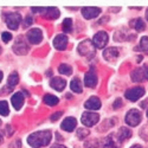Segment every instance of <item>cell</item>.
Wrapping results in <instances>:
<instances>
[{
  "instance_id": "obj_1",
  "label": "cell",
  "mask_w": 148,
  "mask_h": 148,
  "mask_svg": "<svg viewBox=\"0 0 148 148\" xmlns=\"http://www.w3.org/2000/svg\"><path fill=\"white\" fill-rule=\"evenodd\" d=\"M51 138H52V134L50 130L36 132V133H32L27 138V143L33 148H42L50 143Z\"/></svg>"
},
{
  "instance_id": "obj_2",
  "label": "cell",
  "mask_w": 148,
  "mask_h": 148,
  "mask_svg": "<svg viewBox=\"0 0 148 148\" xmlns=\"http://www.w3.org/2000/svg\"><path fill=\"white\" fill-rule=\"evenodd\" d=\"M78 52L82 56H85L88 58H91L95 56V45L90 40H83L78 45Z\"/></svg>"
},
{
  "instance_id": "obj_3",
  "label": "cell",
  "mask_w": 148,
  "mask_h": 148,
  "mask_svg": "<svg viewBox=\"0 0 148 148\" xmlns=\"http://www.w3.org/2000/svg\"><path fill=\"white\" fill-rule=\"evenodd\" d=\"M140 122H141V113L138 109H130L126 115V123L130 127H135Z\"/></svg>"
},
{
  "instance_id": "obj_4",
  "label": "cell",
  "mask_w": 148,
  "mask_h": 148,
  "mask_svg": "<svg viewBox=\"0 0 148 148\" xmlns=\"http://www.w3.org/2000/svg\"><path fill=\"white\" fill-rule=\"evenodd\" d=\"M82 123L84 126L87 127H92L95 126L96 123L100 121V116H98V114L96 113H92V112H85L82 114Z\"/></svg>"
},
{
  "instance_id": "obj_5",
  "label": "cell",
  "mask_w": 148,
  "mask_h": 148,
  "mask_svg": "<svg viewBox=\"0 0 148 148\" xmlns=\"http://www.w3.org/2000/svg\"><path fill=\"white\" fill-rule=\"evenodd\" d=\"M5 21L7 24L8 29L11 30H17L19 24L21 21V16L19 13H7L5 16Z\"/></svg>"
},
{
  "instance_id": "obj_6",
  "label": "cell",
  "mask_w": 148,
  "mask_h": 148,
  "mask_svg": "<svg viewBox=\"0 0 148 148\" xmlns=\"http://www.w3.org/2000/svg\"><path fill=\"white\" fill-rule=\"evenodd\" d=\"M108 39H109V37H108L107 32H106V31H100V32H97V33L94 36L92 44L95 45V47L103 49V47L107 45Z\"/></svg>"
},
{
  "instance_id": "obj_7",
  "label": "cell",
  "mask_w": 148,
  "mask_h": 148,
  "mask_svg": "<svg viewBox=\"0 0 148 148\" xmlns=\"http://www.w3.org/2000/svg\"><path fill=\"white\" fill-rule=\"evenodd\" d=\"M143 95H145V89H143L142 87L133 88V89H130V90H127L126 94H125L126 98H128V100L132 101V102L138 101L139 98H141Z\"/></svg>"
},
{
  "instance_id": "obj_8",
  "label": "cell",
  "mask_w": 148,
  "mask_h": 148,
  "mask_svg": "<svg viewBox=\"0 0 148 148\" xmlns=\"http://www.w3.org/2000/svg\"><path fill=\"white\" fill-rule=\"evenodd\" d=\"M132 78L134 82H142L148 79V66H142L141 69H136L132 72Z\"/></svg>"
},
{
  "instance_id": "obj_9",
  "label": "cell",
  "mask_w": 148,
  "mask_h": 148,
  "mask_svg": "<svg viewBox=\"0 0 148 148\" xmlns=\"http://www.w3.org/2000/svg\"><path fill=\"white\" fill-rule=\"evenodd\" d=\"M27 40L31 44H39L43 39V32L40 29H32L27 32Z\"/></svg>"
},
{
  "instance_id": "obj_10",
  "label": "cell",
  "mask_w": 148,
  "mask_h": 148,
  "mask_svg": "<svg viewBox=\"0 0 148 148\" xmlns=\"http://www.w3.org/2000/svg\"><path fill=\"white\" fill-rule=\"evenodd\" d=\"M13 51L17 55H25L29 51V45L26 44V42L21 37H19V38L17 39V42L13 46Z\"/></svg>"
},
{
  "instance_id": "obj_11",
  "label": "cell",
  "mask_w": 148,
  "mask_h": 148,
  "mask_svg": "<svg viewBox=\"0 0 148 148\" xmlns=\"http://www.w3.org/2000/svg\"><path fill=\"white\" fill-rule=\"evenodd\" d=\"M82 14L85 19H94L101 14V8H98V7H83Z\"/></svg>"
},
{
  "instance_id": "obj_12",
  "label": "cell",
  "mask_w": 148,
  "mask_h": 148,
  "mask_svg": "<svg viewBox=\"0 0 148 148\" xmlns=\"http://www.w3.org/2000/svg\"><path fill=\"white\" fill-rule=\"evenodd\" d=\"M53 46L59 51H63L68 46V37L65 34H58L53 39Z\"/></svg>"
},
{
  "instance_id": "obj_13",
  "label": "cell",
  "mask_w": 148,
  "mask_h": 148,
  "mask_svg": "<svg viewBox=\"0 0 148 148\" xmlns=\"http://www.w3.org/2000/svg\"><path fill=\"white\" fill-rule=\"evenodd\" d=\"M84 84L87 85L88 88H95L96 87V84H97V76H96V72L94 71V69L85 73Z\"/></svg>"
},
{
  "instance_id": "obj_14",
  "label": "cell",
  "mask_w": 148,
  "mask_h": 148,
  "mask_svg": "<svg viewBox=\"0 0 148 148\" xmlns=\"http://www.w3.org/2000/svg\"><path fill=\"white\" fill-rule=\"evenodd\" d=\"M120 145H121L120 140L115 138L114 134H110L103 142V148H120Z\"/></svg>"
},
{
  "instance_id": "obj_15",
  "label": "cell",
  "mask_w": 148,
  "mask_h": 148,
  "mask_svg": "<svg viewBox=\"0 0 148 148\" xmlns=\"http://www.w3.org/2000/svg\"><path fill=\"white\" fill-rule=\"evenodd\" d=\"M42 14L46 19H57L60 13H59V10L56 7H45L43 8Z\"/></svg>"
},
{
  "instance_id": "obj_16",
  "label": "cell",
  "mask_w": 148,
  "mask_h": 148,
  "mask_svg": "<svg viewBox=\"0 0 148 148\" xmlns=\"http://www.w3.org/2000/svg\"><path fill=\"white\" fill-rule=\"evenodd\" d=\"M76 125H77V121L75 117H68L65 119L63 122H62V129L65 130V132H72L73 129L76 128Z\"/></svg>"
},
{
  "instance_id": "obj_17",
  "label": "cell",
  "mask_w": 148,
  "mask_h": 148,
  "mask_svg": "<svg viewBox=\"0 0 148 148\" xmlns=\"http://www.w3.org/2000/svg\"><path fill=\"white\" fill-rule=\"evenodd\" d=\"M84 107L87 109H89V110H97V109L101 108V101H100V98L98 97L92 96L84 103Z\"/></svg>"
},
{
  "instance_id": "obj_18",
  "label": "cell",
  "mask_w": 148,
  "mask_h": 148,
  "mask_svg": "<svg viewBox=\"0 0 148 148\" xmlns=\"http://www.w3.org/2000/svg\"><path fill=\"white\" fill-rule=\"evenodd\" d=\"M119 55H120V50L117 47H108L103 52V57L107 60H114L119 57Z\"/></svg>"
},
{
  "instance_id": "obj_19",
  "label": "cell",
  "mask_w": 148,
  "mask_h": 148,
  "mask_svg": "<svg viewBox=\"0 0 148 148\" xmlns=\"http://www.w3.org/2000/svg\"><path fill=\"white\" fill-rule=\"evenodd\" d=\"M24 100H25V98H24L21 92H16L13 96H12L11 102H12V106H13L17 110H19L24 106Z\"/></svg>"
},
{
  "instance_id": "obj_20",
  "label": "cell",
  "mask_w": 148,
  "mask_h": 148,
  "mask_svg": "<svg viewBox=\"0 0 148 148\" xmlns=\"http://www.w3.org/2000/svg\"><path fill=\"white\" fill-rule=\"evenodd\" d=\"M50 85L57 91H62L64 88H65V85H66V82L65 79L63 78H59V77H53L50 82Z\"/></svg>"
},
{
  "instance_id": "obj_21",
  "label": "cell",
  "mask_w": 148,
  "mask_h": 148,
  "mask_svg": "<svg viewBox=\"0 0 148 148\" xmlns=\"http://www.w3.org/2000/svg\"><path fill=\"white\" fill-rule=\"evenodd\" d=\"M130 136H132V132H130L128 128H126V127L120 128V130H119V133H117V139L120 140L121 143H122L123 141H126L127 139H129Z\"/></svg>"
},
{
  "instance_id": "obj_22",
  "label": "cell",
  "mask_w": 148,
  "mask_h": 148,
  "mask_svg": "<svg viewBox=\"0 0 148 148\" xmlns=\"http://www.w3.org/2000/svg\"><path fill=\"white\" fill-rule=\"evenodd\" d=\"M19 82V76H18V73L17 72H12L11 75L8 76V79H7V85H8V88L12 89L13 87H16V85L18 84Z\"/></svg>"
},
{
  "instance_id": "obj_23",
  "label": "cell",
  "mask_w": 148,
  "mask_h": 148,
  "mask_svg": "<svg viewBox=\"0 0 148 148\" xmlns=\"http://www.w3.org/2000/svg\"><path fill=\"white\" fill-rule=\"evenodd\" d=\"M70 87H71V90H72L73 92H77V94L82 92V83H81L79 78H73V79L71 81Z\"/></svg>"
},
{
  "instance_id": "obj_24",
  "label": "cell",
  "mask_w": 148,
  "mask_h": 148,
  "mask_svg": "<svg viewBox=\"0 0 148 148\" xmlns=\"http://www.w3.org/2000/svg\"><path fill=\"white\" fill-rule=\"evenodd\" d=\"M43 100H44V102H45L47 106H56V104H58V102H59V100H58L56 96L50 95V94L45 95Z\"/></svg>"
},
{
  "instance_id": "obj_25",
  "label": "cell",
  "mask_w": 148,
  "mask_h": 148,
  "mask_svg": "<svg viewBox=\"0 0 148 148\" xmlns=\"http://www.w3.org/2000/svg\"><path fill=\"white\" fill-rule=\"evenodd\" d=\"M63 31L65 33H69L72 31V19L70 18H65L63 20Z\"/></svg>"
},
{
  "instance_id": "obj_26",
  "label": "cell",
  "mask_w": 148,
  "mask_h": 148,
  "mask_svg": "<svg viewBox=\"0 0 148 148\" xmlns=\"http://www.w3.org/2000/svg\"><path fill=\"white\" fill-rule=\"evenodd\" d=\"M10 114V109H8V104L6 101H0V115L3 116H7Z\"/></svg>"
},
{
  "instance_id": "obj_27",
  "label": "cell",
  "mask_w": 148,
  "mask_h": 148,
  "mask_svg": "<svg viewBox=\"0 0 148 148\" xmlns=\"http://www.w3.org/2000/svg\"><path fill=\"white\" fill-rule=\"evenodd\" d=\"M58 71H59L60 73H64V75L69 76V75H71L72 68H71L70 65H68V64H60V65L58 66Z\"/></svg>"
},
{
  "instance_id": "obj_28",
  "label": "cell",
  "mask_w": 148,
  "mask_h": 148,
  "mask_svg": "<svg viewBox=\"0 0 148 148\" xmlns=\"http://www.w3.org/2000/svg\"><path fill=\"white\" fill-rule=\"evenodd\" d=\"M140 51L148 52V37H142L140 40V46L138 47Z\"/></svg>"
},
{
  "instance_id": "obj_29",
  "label": "cell",
  "mask_w": 148,
  "mask_h": 148,
  "mask_svg": "<svg viewBox=\"0 0 148 148\" xmlns=\"http://www.w3.org/2000/svg\"><path fill=\"white\" fill-rule=\"evenodd\" d=\"M134 27H135V30H136V31H143L145 30V27H146V25H145V23H143V20L142 19H135L134 20Z\"/></svg>"
},
{
  "instance_id": "obj_30",
  "label": "cell",
  "mask_w": 148,
  "mask_h": 148,
  "mask_svg": "<svg viewBox=\"0 0 148 148\" xmlns=\"http://www.w3.org/2000/svg\"><path fill=\"white\" fill-rule=\"evenodd\" d=\"M89 129H87V128H79L78 130H77V138L78 139H84V138H87L88 135H89Z\"/></svg>"
},
{
  "instance_id": "obj_31",
  "label": "cell",
  "mask_w": 148,
  "mask_h": 148,
  "mask_svg": "<svg viewBox=\"0 0 148 148\" xmlns=\"http://www.w3.org/2000/svg\"><path fill=\"white\" fill-rule=\"evenodd\" d=\"M1 39L5 42V43H8L11 39H12V34L10 32H3L1 34Z\"/></svg>"
},
{
  "instance_id": "obj_32",
  "label": "cell",
  "mask_w": 148,
  "mask_h": 148,
  "mask_svg": "<svg viewBox=\"0 0 148 148\" xmlns=\"http://www.w3.org/2000/svg\"><path fill=\"white\" fill-rule=\"evenodd\" d=\"M32 23H33V19H32L31 16H29V17L25 18V20H24V24H23V25H24V27H29Z\"/></svg>"
},
{
  "instance_id": "obj_33",
  "label": "cell",
  "mask_w": 148,
  "mask_h": 148,
  "mask_svg": "<svg viewBox=\"0 0 148 148\" xmlns=\"http://www.w3.org/2000/svg\"><path fill=\"white\" fill-rule=\"evenodd\" d=\"M60 116H62V112H58V113H56V114H53V115L51 116V120H52V121H57L58 117H60Z\"/></svg>"
},
{
  "instance_id": "obj_34",
  "label": "cell",
  "mask_w": 148,
  "mask_h": 148,
  "mask_svg": "<svg viewBox=\"0 0 148 148\" xmlns=\"http://www.w3.org/2000/svg\"><path fill=\"white\" fill-rule=\"evenodd\" d=\"M121 106H122V101L120 100V98H117V100L115 101V103H114V108L116 109L117 107H121Z\"/></svg>"
},
{
  "instance_id": "obj_35",
  "label": "cell",
  "mask_w": 148,
  "mask_h": 148,
  "mask_svg": "<svg viewBox=\"0 0 148 148\" xmlns=\"http://www.w3.org/2000/svg\"><path fill=\"white\" fill-rule=\"evenodd\" d=\"M51 148H66V147L63 146V145H53Z\"/></svg>"
},
{
  "instance_id": "obj_36",
  "label": "cell",
  "mask_w": 148,
  "mask_h": 148,
  "mask_svg": "<svg viewBox=\"0 0 148 148\" xmlns=\"http://www.w3.org/2000/svg\"><path fill=\"white\" fill-rule=\"evenodd\" d=\"M130 148H143L142 146H140V145H134L133 147H130Z\"/></svg>"
},
{
  "instance_id": "obj_37",
  "label": "cell",
  "mask_w": 148,
  "mask_h": 148,
  "mask_svg": "<svg viewBox=\"0 0 148 148\" xmlns=\"http://www.w3.org/2000/svg\"><path fill=\"white\" fill-rule=\"evenodd\" d=\"M1 79H3V72L0 71V82H1Z\"/></svg>"
},
{
  "instance_id": "obj_38",
  "label": "cell",
  "mask_w": 148,
  "mask_h": 148,
  "mask_svg": "<svg viewBox=\"0 0 148 148\" xmlns=\"http://www.w3.org/2000/svg\"><path fill=\"white\" fill-rule=\"evenodd\" d=\"M146 18H147V20H148V10H147V12H146Z\"/></svg>"
},
{
  "instance_id": "obj_39",
  "label": "cell",
  "mask_w": 148,
  "mask_h": 148,
  "mask_svg": "<svg viewBox=\"0 0 148 148\" xmlns=\"http://www.w3.org/2000/svg\"><path fill=\"white\" fill-rule=\"evenodd\" d=\"M0 143H3V138H1V135H0Z\"/></svg>"
},
{
  "instance_id": "obj_40",
  "label": "cell",
  "mask_w": 148,
  "mask_h": 148,
  "mask_svg": "<svg viewBox=\"0 0 148 148\" xmlns=\"http://www.w3.org/2000/svg\"><path fill=\"white\" fill-rule=\"evenodd\" d=\"M147 117H148V110H147Z\"/></svg>"
},
{
  "instance_id": "obj_41",
  "label": "cell",
  "mask_w": 148,
  "mask_h": 148,
  "mask_svg": "<svg viewBox=\"0 0 148 148\" xmlns=\"http://www.w3.org/2000/svg\"><path fill=\"white\" fill-rule=\"evenodd\" d=\"M0 125H1V121H0Z\"/></svg>"
}]
</instances>
